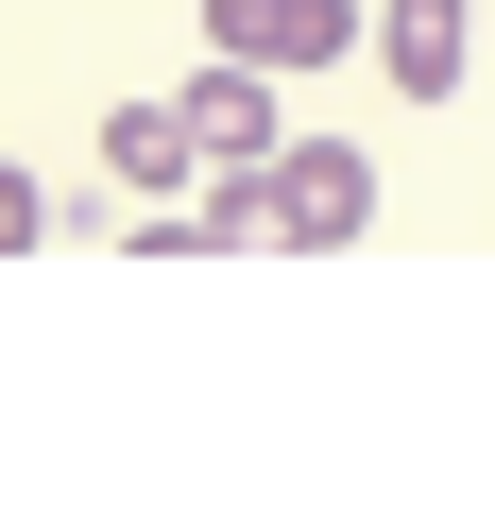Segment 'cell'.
<instances>
[{
    "label": "cell",
    "mask_w": 495,
    "mask_h": 512,
    "mask_svg": "<svg viewBox=\"0 0 495 512\" xmlns=\"http://www.w3.org/2000/svg\"><path fill=\"white\" fill-rule=\"evenodd\" d=\"M103 188H137V222H154V205H188V188H205L188 103H120V120H103Z\"/></svg>",
    "instance_id": "obj_5"
},
{
    "label": "cell",
    "mask_w": 495,
    "mask_h": 512,
    "mask_svg": "<svg viewBox=\"0 0 495 512\" xmlns=\"http://www.w3.org/2000/svg\"><path fill=\"white\" fill-rule=\"evenodd\" d=\"M205 52H222V69H257V86L342 69V52H359V0H205Z\"/></svg>",
    "instance_id": "obj_2"
},
{
    "label": "cell",
    "mask_w": 495,
    "mask_h": 512,
    "mask_svg": "<svg viewBox=\"0 0 495 512\" xmlns=\"http://www.w3.org/2000/svg\"><path fill=\"white\" fill-rule=\"evenodd\" d=\"M35 239H52V188H35V171H0V256H35Z\"/></svg>",
    "instance_id": "obj_6"
},
{
    "label": "cell",
    "mask_w": 495,
    "mask_h": 512,
    "mask_svg": "<svg viewBox=\"0 0 495 512\" xmlns=\"http://www.w3.org/2000/svg\"><path fill=\"white\" fill-rule=\"evenodd\" d=\"M478 18H495V0H478Z\"/></svg>",
    "instance_id": "obj_7"
},
{
    "label": "cell",
    "mask_w": 495,
    "mask_h": 512,
    "mask_svg": "<svg viewBox=\"0 0 495 512\" xmlns=\"http://www.w3.org/2000/svg\"><path fill=\"white\" fill-rule=\"evenodd\" d=\"M188 154H205V171H239V188H257V171L291 154V103H274L257 69H222V52H205V86H188Z\"/></svg>",
    "instance_id": "obj_3"
},
{
    "label": "cell",
    "mask_w": 495,
    "mask_h": 512,
    "mask_svg": "<svg viewBox=\"0 0 495 512\" xmlns=\"http://www.w3.org/2000/svg\"><path fill=\"white\" fill-rule=\"evenodd\" d=\"M257 205H274V239H308V256H342V239L376 222V154H359V137H291V154L257 171Z\"/></svg>",
    "instance_id": "obj_1"
},
{
    "label": "cell",
    "mask_w": 495,
    "mask_h": 512,
    "mask_svg": "<svg viewBox=\"0 0 495 512\" xmlns=\"http://www.w3.org/2000/svg\"><path fill=\"white\" fill-rule=\"evenodd\" d=\"M359 52L410 86V103H461V52H478V0H376L359 18Z\"/></svg>",
    "instance_id": "obj_4"
}]
</instances>
